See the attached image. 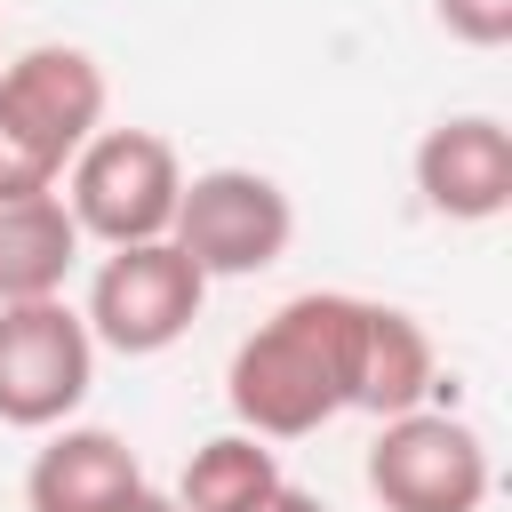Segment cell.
<instances>
[{
	"label": "cell",
	"instance_id": "14",
	"mask_svg": "<svg viewBox=\"0 0 512 512\" xmlns=\"http://www.w3.org/2000/svg\"><path fill=\"white\" fill-rule=\"evenodd\" d=\"M256 512H328V504H320V496H304V488H288V480H280V488H272V496H264V504H256Z\"/></svg>",
	"mask_w": 512,
	"mask_h": 512
},
{
	"label": "cell",
	"instance_id": "5",
	"mask_svg": "<svg viewBox=\"0 0 512 512\" xmlns=\"http://www.w3.org/2000/svg\"><path fill=\"white\" fill-rule=\"evenodd\" d=\"M96 384V336L64 296L0 304V424L56 432Z\"/></svg>",
	"mask_w": 512,
	"mask_h": 512
},
{
	"label": "cell",
	"instance_id": "6",
	"mask_svg": "<svg viewBox=\"0 0 512 512\" xmlns=\"http://www.w3.org/2000/svg\"><path fill=\"white\" fill-rule=\"evenodd\" d=\"M200 304H208V280L192 272V256L176 240H136V248H104L80 320L104 352L152 360L200 320Z\"/></svg>",
	"mask_w": 512,
	"mask_h": 512
},
{
	"label": "cell",
	"instance_id": "13",
	"mask_svg": "<svg viewBox=\"0 0 512 512\" xmlns=\"http://www.w3.org/2000/svg\"><path fill=\"white\" fill-rule=\"evenodd\" d=\"M432 16L464 48H504L512 40V0H432Z\"/></svg>",
	"mask_w": 512,
	"mask_h": 512
},
{
	"label": "cell",
	"instance_id": "3",
	"mask_svg": "<svg viewBox=\"0 0 512 512\" xmlns=\"http://www.w3.org/2000/svg\"><path fill=\"white\" fill-rule=\"evenodd\" d=\"M176 192H184V160L160 128H96L64 168V208L80 240H104V248L168 240Z\"/></svg>",
	"mask_w": 512,
	"mask_h": 512
},
{
	"label": "cell",
	"instance_id": "1",
	"mask_svg": "<svg viewBox=\"0 0 512 512\" xmlns=\"http://www.w3.org/2000/svg\"><path fill=\"white\" fill-rule=\"evenodd\" d=\"M360 336H368V296H344V288L288 296L272 320H256L224 368V400L240 432L304 440L336 424L360 400Z\"/></svg>",
	"mask_w": 512,
	"mask_h": 512
},
{
	"label": "cell",
	"instance_id": "11",
	"mask_svg": "<svg viewBox=\"0 0 512 512\" xmlns=\"http://www.w3.org/2000/svg\"><path fill=\"white\" fill-rule=\"evenodd\" d=\"M432 384H440V360H432V336H424V320L416 312H400V304H376L368 296V336H360V416H408V408H424L432 400Z\"/></svg>",
	"mask_w": 512,
	"mask_h": 512
},
{
	"label": "cell",
	"instance_id": "7",
	"mask_svg": "<svg viewBox=\"0 0 512 512\" xmlns=\"http://www.w3.org/2000/svg\"><path fill=\"white\" fill-rule=\"evenodd\" d=\"M488 480V440L448 408L384 416L368 440V488L384 512H480Z\"/></svg>",
	"mask_w": 512,
	"mask_h": 512
},
{
	"label": "cell",
	"instance_id": "15",
	"mask_svg": "<svg viewBox=\"0 0 512 512\" xmlns=\"http://www.w3.org/2000/svg\"><path fill=\"white\" fill-rule=\"evenodd\" d=\"M120 512H176V496H160V488H136Z\"/></svg>",
	"mask_w": 512,
	"mask_h": 512
},
{
	"label": "cell",
	"instance_id": "8",
	"mask_svg": "<svg viewBox=\"0 0 512 512\" xmlns=\"http://www.w3.org/2000/svg\"><path fill=\"white\" fill-rule=\"evenodd\" d=\"M416 192L448 224H496L512 208V128L496 112H448L416 144Z\"/></svg>",
	"mask_w": 512,
	"mask_h": 512
},
{
	"label": "cell",
	"instance_id": "10",
	"mask_svg": "<svg viewBox=\"0 0 512 512\" xmlns=\"http://www.w3.org/2000/svg\"><path fill=\"white\" fill-rule=\"evenodd\" d=\"M72 264H80V224H72L64 192H16V200H0V304L64 296Z\"/></svg>",
	"mask_w": 512,
	"mask_h": 512
},
{
	"label": "cell",
	"instance_id": "12",
	"mask_svg": "<svg viewBox=\"0 0 512 512\" xmlns=\"http://www.w3.org/2000/svg\"><path fill=\"white\" fill-rule=\"evenodd\" d=\"M272 488H280L272 440H256V432H216V440H200V448L184 456L176 512H256Z\"/></svg>",
	"mask_w": 512,
	"mask_h": 512
},
{
	"label": "cell",
	"instance_id": "9",
	"mask_svg": "<svg viewBox=\"0 0 512 512\" xmlns=\"http://www.w3.org/2000/svg\"><path fill=\"white\" fill-rule=\"evenodd\" d=\"M144 488V464L104 424H56L24 472V512H120Z\"/></svg>",
	"mask_w": 512,
	"mask_h": 512
},
{
	"label": "cell",
	"instance_id": "2",
	"mask_svg": "<svg viewBox=\"0 0 512 512\" xmlns=\"http://www.w3.org/2000/svg\"><path fill=\"white\" fill-rule=\"evenodd\" d=\"M104 96V64L64 40H40L0 64V200L56 192L80 144L104 128Z\"/></svg>",
	"mask_w": 512,
	"mask_h": 512
},
{
	"label": "cell",
	"instance_id": "4",
	"mask_svg": "<svg viewBox=\"0 0 512 512\" xmlns=\"http://www.w3.org/2000/svg\"><path fill=\"white\" fill-rule=\"evenodd\" d=\"M168 240L192 256L200 280H248L272 272L296 240V208L264 168H200L176 192V224Z\"/></svg>",
	"mask_w": 512,
	"mask_h": 512
}]
</instances>
